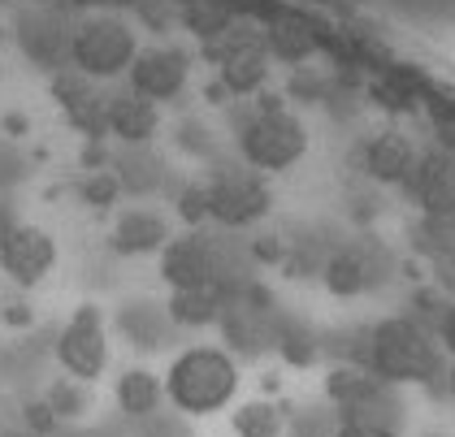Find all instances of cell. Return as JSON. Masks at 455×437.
<instances>
[{
    "label": "cell",
    "instance_id": "9c48e42d",
    "mask_svg": "<svg viewBox=\"0 0 455 437\" xmlns=\"http://www.w3.org/2000/svg\"><path fill=\"white\" fill-rule=\"evenodd\" d=\"M187 52H178V48H148L135 57V66H131V91L143 96V100H170L182 91V83H187Z\"/></svg>",
    "mask_w": 455,
    "mask_h": 437
},
{
    "label": "cell",
    "instance_id": "5b68a950",
    "mask_svg": "<svg viewBox=\"0 0 455 437\" xmlns=\"http://www.w3.org/2000/svg\"><path fill=\"white\" fill-rule=\"evenodd\" d=\"M57 360L74 381H96L108 364V330L100 307L83 303L66 321V330L57 334Z\"/></svg>",
    "mask_w": 455,
    "mask_h": 437
},
{
    "label": "cell",
    "instance_id": "44dd1931",
    "mask_svg": "<svg viewBox=\"0 0 455 437\" xmlns=\"http://www.w3.org/2000/svg\"><path fill=\"white\" fill-rule=\"evenodd\" d=\"M178 212H182L187 221H204V217H209V191H204V187H187V191L178 195Z\"/></svg>",
    "mask_w": 455,
    "mask_h": 437
},
{
    "label": "cell",
    "instance_id": "30bf717a",
    "mask_svg": "<svg viewBox=\"0 0 455 437\" xmlns=\"http://www.w3.org/2000/svg\"><path fill=\"white\" fill-rule=\"evenodd\" d=\"M408 191L417 195V203L434 217V221H451L455 226V161L443 152L417 156V169L408 178Z\"/></svg>",
    "mask_w": 455,
    "mask_h": 437
},
{
    "label": "cell",
    "instance_id": "2e32d148",
    "mask_svg": "<svg viewBox=\"0 0 455 437\" xmlns=\"http://www.w3.org/2000/svg\"><path fill=\"white\" fill-rule=\"evenodd\" d=\"M165 399V381H156L148 369H131L117 377V407L126 411V416H156V407Z\"/></svg>",
    "mask_w": 455,
    "mask_h": 437
},
{
    "label": "cell",
    "instance_id": "3957f363",
    "mask_svg": "<svg viewBox=\"0 0 455 437\" xmlns=\"http://www.w3.org/2000/svg\"><path fill=\"white\" fill-rule=\"evenodd\" d=\"M135 57H140V44H135V31L122 18H108V13L105 18H87L70 35V61L87 78H113V74L135 66Z\"/></svg>",
    "mask_w": 455,
    "mask_h": 437
},
{
    "label": "cell",
    "instance_id": "e0dca14e",
    "mask_svg": "<svg viewBox=\"0 0 455 437\" xmlns=\"http://www.w3.org/2000/svg\"><path fill=\"white\" fill-rule=\"evenodd\" d=\"M321 277H325L330 295L351 299V295H360V290L369 286V265L360 260V251H339V256H330V260H325Z\"/></svg>",
    "mask_w": 455,
    "mask_h": 437
},
{
    "label": "cell",
    "instance_id": "7c38bea8",
    "mask_svg": "<svg viewBox=\"0 0 455 437\" xmlns=\"http://www.w3.org/2000/svg\"><path fill=\"white\" fill-rule=\"evenodd\" d=\"M364 169H369V178H378V182H408L412 169H417V147L403 135L386 131V135H378L364 147Z\"/></svg>",
    "mask_w": 455,
    "mask_h": 437
},
{
    "label": "cell",
    "instance_id": "52a82bcc",
    "mask_svg": "<svg viewBox=\"0 0 455 437\" xmlns=\"http://www.w3.org/2000/svg\"><path fill=\"white\" fill-rule=\"evenodd\" d=\"M57 265V242L39 226H13L0 242V269L13 286H39Z\"/></svg>",
    "mask_w": 455,
    "mask_h": 437
},
{
    "label": "cell",
    "instance_id": "6da1fadb",
    "mask_svg": "<svg viewBox=\"0 0 455 437\" xmlns=\"http://www.w3.org/2000/svg\"><path fill=\"white\" fill-rule=\"evenodd\" d=\"M235 390H239V369L217 346H191L165 372V399L182 416H212L235 399Z\"/></svg>",
    "mask_w": 455,
    "mask_h": 437
},
{
    "label": "cell",
    "instance_id": "4fadbf2b",
    "mask_svg": "<svg viewBox=\"0 0 455 437\" xmlns=\"http://www.w3.org/2000/svg\"><path fill=\"white\" fill-rule=\"evenodd\" d=\"M165 242H170L165 221H161L156 212H148V208H131V212L113 226V247H117L122 256H148V251H161Z\"/></svg>",
    "mask_w": 455,
    "mask_h": 437
},
{
    "label": "cell",
    "instance_id": "9a60e30c",
    "mask_svg": "<svg viewBox=\"0 0 455 437\" xmlns=\"http://www.w3.org/2000/svg\"><path fill=\"white\" fill-rule=\"evenodd\" d=\"M165 312L182 330H204L221 316V286L212 282V286H196V290H174Z\"/></svg>",
    "mask_w": 455,
    "mask_h": 437
},
{
    "label": "cell",
    "instance_id": "d6986e66",
    "mask_svg": "<svg viewBox=\"0 0 455 437\" xmlns=\"http://www.w3.org/2000/svg\"><path fill=\"white\" fill-rule=\"evenodd\" d=\"M286 416L274 403H243L235 411V433L239 437H282Z\"/></svg>",
    "mask_w": 455,
    "mask_h": 437
},
{
    "label": "cell",
    "instance_id": "ffe728a7",
    "mask_svg": "<svg viewBox=\"0 0 455 437\" xmlns=\"http://www.w3.org/2000/svg\"><path fill=\"white\" fill-rule=\"evenodd\" d=\"M269 48L278 52V57H286V61H304L308 52L316 48V39H313V31L304 27V22H278L274 27V35H269Z\"/></svg>",
    "mask_w": 455,
    "mask_h": 437
},
{
    "label": "cell",
    "instance_id": "d4e9b609",
    "mask_svg": "<svg viewBox=\"0 0 455 437\" xmlns=\"http://www.w3.org/2000/svg\"><path fill=\"white\" fill-rule=\"evenodd\" d=\"M438 334H443V346L455 355V303L443 312V321H438Z\"/></svg>",
    "mask_w": 455,
    "mask_h": 437
},
{
    "label": "cell",
    "instance_id": "277c9868",
    "mask_svg": "<svg viewBox=\"0 0 455 437\" xmlns=\"http://www.w3.org/2000/svg\"><path fill=\"white\" fill-rule=\"evenodd\" d=\"M239 147H243L251 169H274L278 173V169H291L308 152V131H304L299 117H291L286 108L269 104V108H260L243 126Z\"/></svg>",
    "mask_w": 455,
    "mask_h": 437
},
{
    "label": "cell",
    "instance_id": "484cf974",
    "mask_svg": "<svg viewBox=\"0 0 455 437\" xmlns=\"http://www.w3.org/2000/svg\"><path fill=\"white\" fill-rule=\"evenodd\" d=\"M4 437H36V433H4Z\"/></svg>",
    "mask_w": 455,
    "mask_h": 437
},
{
    "label": "cell",
    "instance_id": "7402d4cb",
    "mask_svg": "<svg viewBox=\"0 0 455 437\" xmlns=\"http://www.w3.org/2000/svg\"><path fill=\"white\" fill-rule=\"evenodd\" d=\"M113 195H117V178H113V173H105V178H96V182H87V200L96 203V208H105V203H113Z\"/></svg>",
    "mask_w": 455,
    "mask_h": 437
},
{
    "label": "cell",
    "instance_id": "8992f818",
    "mask_svg": "<svg viewBox=\"0 0 455 437\" xmlns=\"http://www.w3.org/2000/svg\"><path fill=\"white\" fill-rule=\"evenodd\" d=\"M204 191H209V217L230 230H243L269 212V191L251 169H221Z\"/></svg>",
    "mask_w": 455,
    "mask_h": 437
},
{
    "label": "cell",
    "instance_id": "cb8c5ba5",
    "mask_svg": "<svg viewBox=\"0 0 455 437\" xmlns=\"http://www.w3.org/2000/svg\"><path fill=\"white\" fill-rule=\"evenodd\" d=\"M334 437H395L390 429H382V425H364V420H351V425H343Z\"/></svg>",
    "mask_w": 455,
    "mask_h": 437
},
{
    "label": "cell",
    "instance_id": "8fae6325",
    "mask_svg": "<svg viewBox=\"0 0 455 437\" xmlns=\"http://www.w3.org/2000/svg\"><path fill=\"white\" fill-rule=\"evenodd\" d=\"M217 66H221V83H226V91L247 96V91H256V87L265 83V74H269V48L243 39V44L226 48Z\"/></svg>",
    "mask_w": 455,
    "mask_h": 437
},
{
    "label": "cell",
    "instance_id": "603a6c76",
    "mask_svg": "<svg viewBox=\"0 0 455 437\" xmlns=\"http://www.w3.org/2000/svg\"><path fill=\"white\" fill-rule=\"evenodd\" d=\"M27 425H31V433L39 437V429L48 433V429L57 425V416H52V407H48V403H31V407H27Z\"/></svg>",
    "mask_w": 455,
    "mask_h": 437
},
{
    "label": "cell",
    "instance_id": "5bb4252c",
    "mask_svg": "<svg viewBox=\"0 0 455 437\" xmlns=\"http://www.w3.org/2000/svg\"><path fill=\"white\" fill-rule=\"evenodd\" d=\"M108 131H113L117 139H126V143L152 139V131H156V104L135 96V91L108 100Z\"/></svg>",
    "mask_w": 455,
    "mask_h": 437
},
{
    "label": "cell",
    "instance_id": "ac0fdd59",
    "mask_svg": "<svg viewBox=\"0 0 455 437\" xmlns=\"http://www.w3.org/2000/svg\"><path fill=\"white\" fill-rule=\"evenodd\" d=\"M378 394H382V381H378V377H369V372L339 369L334 377H330V399H334V403H343L347 411L369 407Z\"/></svg>",
    "mask_w": 455,
    "mask_h": 437
},
{
    "label": "cell",
    "instance_id": "ba28073f",
    "mask_svg": "<svg viewBox=\"0 0 455 437\" xmlns=\"http://www.w3.org/2000/svg\"><path fill=\"white\" fill-rule=\"evenodd\" d=\"M161 277L174 290H196V286H212L217 282V251L209 238L182 234L170 238L161 247Z\"/></svg>",
    "mask_w": 455,
    "mask_h": 437
},
{
    "label": "cell",
    "instance_id": "7a4b0ae2",
    "mask_svg": "<svg viewBox=\"0 0 455 437\" xmlns=\"http://www.w3.org/2000/svg\"><path fill=\"white\" fill-rule=\"evenodd\" d=\"M369 364L378 372V381L403 385V381H434L443 372V355L425 325L395 316V321H382L369 338Z\"/></svg>",
    "mask_w": 455,
    "mask_h": 437
}]
</instances>
